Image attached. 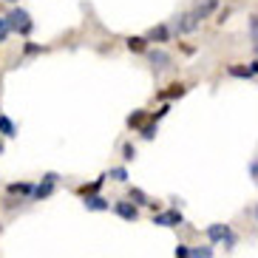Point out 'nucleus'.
<instances>
[{"mask_svg": "<svg viewBox=\"0 0 258 258\" xmlns=\"http://www.w3.org/2000/svg\"><path fill=\"white\" fill-rule=\"evenodd\" d=\"M167 111H170V108H167V105H162V108H159V111H156V114H153V116H151V122H159V119H162V116H165V114H167Z\"/></svg>", "mask_w": 258, "mask_h": 258, "instance_id": "b1692460", "label": "nucleus"}, {"mask_svg": "<svg viewBox=\"0 0 258 258\" xmlns=\"http://www.w3.org/2000/svg\"><path fill=\"white\" fill-rule=\"evenodd\" d=\"M148 57H151V66H153L156 71H162V69H167V66H170V54H167V51H162V48L151 51Z\"/></svg>", "mask_w": 258, "mask_h": 258, "instance_id": "0eeeda50", "label": "nucleus"}, {"mask_svg": "<svg viewBox=\"0 0 258 258\" xmlns=\"http://www.w3.org/2000/svg\"><path fill=\"white\" fill-rule=\"evenodd\" d=\"M34 187H37V184H31V182H15V184H9V193H20V196H31V193H34Z\"/></svg>", "mask_w": 258, "mask_h": 258, "instance_id": "4468645a", "label": "nucleus"}, {"mask_svg": "<svg viewBox=\"0 0 258 258\" xmlns=\"http://www.w3.org/2000/svg\"><path fill=\"white\" fill-rule=\"evenodd\" d=\"M145 119H148V111L139 108V111H134V114L128 116V128H139V131H142L145 128Z\"/></svg>", "mask_w": 258, "mask_h": 258, "instance_id": "2eb2a0df", "label": "nucleus"}, {"mask_svg": "<svg viewBox=\"0 0 258 258\" xmlns=\"http://www.w3.org/2000/svg\"><path fill=\"white\" fill-rule=\"evenodd\" d=\"M114 213L125 221H137L139 219V207L134 205V202H128V199H119V202L114 205Z\"/></svg>", "mask_w": 258, "mask_h": 258, "instance_id": "20e7f679", "label": "nucleus"}, {"mask_svg": "<svg viewBox=\"0 0 258 258\" xmlns=\"http://www.w3.org/2000/svg\"><path fill=\"white\" fill-rule=\"evenodd\" d=\"M0 153H3V142H0Z\"/></svg>", "mask_w": 258, "mask_h": 258, "instance_id": "7c9ffc66", "label": "nucleus"}, {"mask_svg": "<svg viewBox=\"0 0 258 258\" xmlns=\"http://www.w3.org/2000/svg\"><path fill=\"white\" fill-rule=\"evenodd\" d=\"M207 238H210V241H227V244H233V233H230L227 224H210V227H207Z\"/></svg>", "mask_w": 258, "mask_h": 258, "instance_id": "39448f33", "label": "nucleus"}, {"mask_svg": "<svg viewBox=\"0 0 258 258\" xmlns=\"http://www.w3.org/2000/svg\"><path fill=\"white\" fill-rule=\"evenodd\" d=\"M153 224H159V227H179V224H184V216L179 210H165V213L153 216Z\"/></svg>", "mask_w": 258, "mask_h": 258, "instance_id": "f03ea898", "label": "nucleus"}, {"mask_svg": "<svg viewBox=\"0 0 258 258\" xmlns=\"http://www.w3.org/2000/svg\"><path fill=\"white\" fill-rule=\"evenodd\" d=\"M6 3H17V0H6Z\"/></svg>", "mask_w": 258, "mask_h": 258, "instance_id": "2f4dec72", "label": "nucleus"}, {"mask_svg": "<svg viewBox=\"0 0 258 258\" xmlns=\"http://www.w3.org/2000/svg\"><path fill=\"white\" fill-rule=\"evenodd\" d=\"M102 182H105V176H99V179H94L91 184H83V187L77 190V193H80L83 199H88V196H97V190L102 187Z\"/></svg>", "mask_w": 258, "mask_h": 258, "instance_id": "9b49d317", "label": "nucleus"}, {"mask_svg": "<svg viewBox=\"0 0 258 258\" xmlns=\"http://www.w3.org/2000/svg\"><path fill=\"white\" fill-rule=\"evenodd\" d=\"M250 173L255 176V182H258V159H255V162H252V165H250Z\"/></svg>", "mask_w": 258, "mask_h": 258, "instance_id": "bb28decb", "label": "nucleus"}, {"mask_svg": "<svg viewBox=\"0 0 258 258\" xmlns=\"http://www.w3.org/2000/svg\"><path fill=\"white\" fill-rule=\"evenodd\" d=\"M128 202H134L137 207H142V205H151V199L145 196L139 187H131V193H128Z\"/></svg>", "mask_w": 258, "mask_h": 258, "instance_id": "f3484780", "label": "nucleus"}, {"mask_svg": "<svg viewBox=\"0 0 258 258\" xmlns=\"http://www.w3.org/2000/svg\"><path fill=\"white\" fill-rule=\"evenodd\" d=\"M193 255H199V258H210V255H213V250H210V247H196V250H193Z\"/></svg>", "mask_w": 258, "mask_h": 258, "instance_id": "4be33fe9", "label": "nucleus"}, {"mask_svg": "<svg viewBox=\"0 0 258 258\" xmlns=\"http://www.w3.org/2000/svg\"><path fill=\"white\" fill-rule=\"evenodd\" d=\"M54 184H57V173H46V176H43V182L34 187L31 199H34V202H43L46 196H51V193H54Z\"/></svg>", "mask_w": 258, "mask_h": 258, "instance_id": "7ed1b4c3", "label": "nucleus"}, {"mask_svg": "<svg viewBox=\"0 0 258 258\" xmlns=\"http://www.w3.org/2000/svg\"><path fill=\"white\" fill-rule=\"evenodd\" d=\"M125 43H128V48H131V51H137V54L148 51V37H128Z\"/></svg>", "mask_w": 258, "mask_h": 258, "instance_id": "dca6fc26", "label": "nucleus"}, {"mask_svg": "<svg viewBox=\"0 0 258 258\" xmlns=\"http://www.w3.org/2000/svg\"><path fill=\"white\" fill-rule=\"evenodd\" d=\"M111 179H114V182H125V179H128V170H125V167H111Z\"/></svg>", "mask_w": 258, "mask_h": 258, "instance_id": "6ab92c4d", "label": "nucleus"}, {"mask_svg": "<svg viewBox=\"0 0 258 258\" xmlns=\"http://www.w3.org/2000/svg\"><path fill=\"white\" fill-rule=\"evenodd\" d=\"M142 137H145V139H153V137H156V122H148V125H145V128H142Z\"/></svg>", "mask_w": 258, "mask_h": 258, "instance_id": "412c9836", "label": "nucleus"}, {"mask_svg": "<svg viewBox=\"0 0 258 258\" xmlns=\"http://www.w3.org/2000/svg\"><path fill=\"white\" fill-rule=\"evenodd\" d=\"M196 29H199V17L193 12H187V15L176 20V34H187V31H196Z\"/></svg>", "mask_w": 258, "mask_h": 258, "instance_id": "423d86ee", "label": "nucleus"}, {"mask_svg": "<svg viewBox=\"0 0 258 258\" xmlns=\"http://www.w3.org/2000/svg\"><path fill=\"white\" fill-rule=\"evenodd\" d=\"M227 74H233V77H255L258 74V62H250V69H244V66H230Z\"/></svg>", "mask_w": 258, "mask_h": 258, "instance_id": "9d476101", "label": "nucleus"}, {"mask_svg": "<svg viewBox=\"0 0 258 258\" xmlns=\"http://www.w3.org/2000/svg\"><path fill=\"white\" fill-rule=\"evenodd\" d=\"M184 91H187V88H184L182 83H170L165 91H159L156 97H159V99H176V97H184Z\"/></svg>", "mask_w": 258, "mask_h": 258, "instance_id": "6e6552de", "label": "nucleus"}, {"mask_svg": "<svg viewBox=\"0 0 258 258\" xmlns=\"http://www.w3.org/2000/svg\"><path fill=\"white\" fill-rule=\"evenodd\" d=\"M122 159L134 162V159H137V148H134V145H125V148H122Z\"/></svg>", "mask_w": 258, "mask_h": 258, "instance_id": "aec40b11", "label": "nucleus"}, {"mask_svg": "<svg viewBox=\"0 0 258 258\" xmlns=\"http://www.w3.org/2000/svg\"><path fill=\"white\" fill-rule=\"evenodd\" d=\"M9 26H12V31H17V34H31V29H34V23H31V17H29V12L26 9H12L9 12Z\"/></svg>", "mask_w": 258, "mask_h": 258, "instance_id": "f257e3e1", "label": "nucleus"}, {"mask_svg": "<svg viewBox=\"0 0 258 258\" xmlns=\"http://www.w3.org/2000/svg\"><path fill=\"white\" fill-rule=\"evenodd\" d=\"M167 37H170L167 26H156V29L148 31V43H151V40H156V43H167Z\"/></svg>", "mask_w": 258, "mask_h": 258, "instance_id": "ddd939ff", "label": "nucleus"}, {"mask_svg": "<svg viewBox=\"0 0 258 258\" xmlns=\"http://www.w3.org/2000/svg\"><path fill=\"white\" fill-rule=\"evenodd\" d=\"M216 6H219V0H202V3H199V6L193 9V15H196L199 20H205V17L210 15V12H213Z\"/></svg>", "mask_w": 258, "mask_h": 258, "instance_id": "1a4fd4ad", "label": "nucleus"}, {"mask_svg": "<svg viewBox=\"0 0 258 258\" xmlns=\"http://www.w3.org/2000/svg\"><path fill=\"white\" fill-rule=\"evenodd\" d=\"M250 29H252V37L258 40V15H252V17H250Z\"/></svg>", "mask_w": 258, "mask_h": 258, "instance_id": "393cba45", "label": "nucleus"}, {"mask_svg": "<svg viewBox=\"0 0 258 258\" xmlns=\"http://www.w3.org/2000/svg\"><path fill=\"white\" fill-rule=\"evenodd\" d=\"M9 37V34H0V43H3V40H6Z\"/></svg>", "mask_w": 258, "mask_h": 258, "instance_id": "cd10ccee", "label": "nucleus"}, {"mask_svg": "<svg viewBox=\"0 0 258 258\" xmlns=\"http://www.w3.org/2000/svg\"><path fill=\"white\" fill-rule=\"evenodd\" d=\"M176 258H190V250L184 247V244H179V247H176Z\"/></svg>", "mask_w": 258, "mask_h": 258, "instance_id": "5701e85b", "label": "nucleus"}, {"mask_svg": "<svg viewBox=\"0 0 258 258\" xmlns=\"http://www.w3.org/2000/svg\"><path fill=\"white\" fill-rule=\"evenodd\" d=\"M190 258H199V255H193V250H190Z\"/></svg>", "mask_w": 258, "mask_h": 258, "instance_id": "c85d7f7f", "label": "nucleus"}, {"mask_svg": "<svg viewBox=\"0 0 258 258\" xmlns=\"http://www.w3.org/2000/svg\"><path fill=\"white\" fill-rule=\"evenodd\" d=\"M0 134H3V137H15L17 134L15 122L9 119V116H3V114H0Z\"/></svg>", "mask_w": 258, "mask_h": 258, "instance_id": "a211bd4d", "label": "nucleus"}, {"mask_svg": "<svg viewBox=\"0 0 258 258\" xmlns=\"http://www.w3.org/2000/svg\"><path fill=\"white\" fill-rule=\"evenodd\" d=\"M83 205H85V210H108V207H111L102 196H88Z\"/></svg>", "mask_w": 258, "mask_h": 258, "instance_id": "f8f14e48", "label": "nucleus"}, {"mask_svg": "<svg viewBox=\"0 0 258 258\" xmlns=\"http://www.w3.org/2000/svg\"><path fill=\"white\" fill-rule=\"evenodd\" d=\"M26 54H34V51H43V46H34V43H26V48H23Z\"/></svg>", "mask_w": 258, "mask_h": 258, "instance_id": "a878e982", "label": "nucleus"}, {"mask_svg": "<svg viewBox=\"0 0 258 258\" xmlns=\"http://www.w3.org/2000/svg\"><path fill=\"white\" fill-rule=\"evenodd\" d=\"M255 221H258V207H255Z\"/></svg>", "mask_w": 258, "mask_h": 258, "instance_id": "c756f323", "label": "nucleus"}]
</instances>
